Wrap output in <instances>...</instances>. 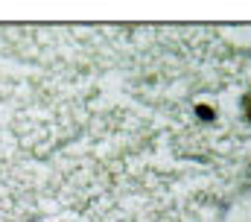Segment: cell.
I'll return each instance as SVG.
<instances>
[{
	"mask_svg": "<svg viewBox=\"0 0 251 222\" xmlns=\"http://www.w3.org/2000/svg\"><path fill=\"white\" fill-rule=\"evenodd\" d=\"M246 111H249V120H251V94L246 97Z\"/></svg>",
	"mask_w": 251,
	"mask_h": 222,
	"instance_id": "1",
	"label": "cell"
}]
</instances>
